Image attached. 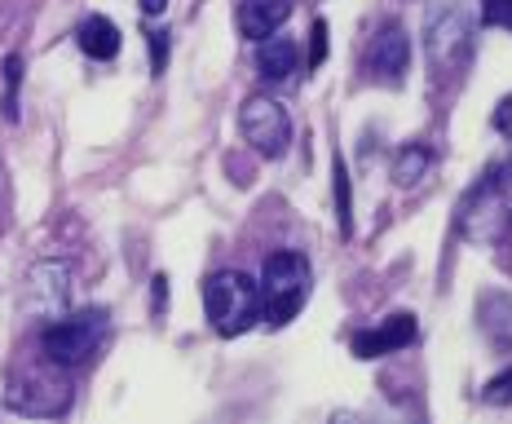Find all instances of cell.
<instances>
[{"instance_id": "4", "label": "cell", "mask_w": 512, "mask_h": 424, "mask_svg": "<svg viewBox=\"0 0 512 424\" xmlns=\"http://www.w3.org/2000/svg\"><path fill=\"white\" fill-rule=\"evenodd\" d=\"M204 310L217 336H243L261 318V288L239 270H221L204 283Z\"/></svg>"}, {"instance_id": "13", "label": "cell", "mask_w": 512, "mask_h": 424, "mask_svg": "<svg viewBox=\"0 0 512 424\" xmlns=\"http://www.w3.org/2000/svg\"><path fill=\"white\" fill-rule=\"evenodd\" d=\"M433 164V155L424 151V146H407V151L398 155V164H393V182L398 186H411V182H420V173Z\"/></svg>"}, {"instance_id": "10", "label": "cell", "mask_w": 512, "mask_h": 424, "mask_svg": "<svg viewBox=\"0 0 512 424\" xmlns=\"http://www.w3.org/2000/svg\"><path fill=\"white\" fill-rule=\"evenodd\" d=\"M256 71H261V80L279 84L296 71V62H301V53H296V40L292 36H265L256 40Z\"/></svg>"}, {"instance_id": "17", "label": "cell", "mask_w": 512, "mask_h": 424, "mask_svg": "<svg viewBox=\"0 0 512 424\" xmlns=\"http://www.w3.org/2000/svg\"><path fill=\"white\" fill-rule=\"evenodd\" d=\"M490 186H495L499 204H504V212H508V221H512V164H504V168H495V173H490Z\"/></svg>"}, {"instance_id": "8", "label": "cell", "mask_w": 512, "mask_h": 424, "mask_svg": "<svg viewBox=\"0 0 512 424\" xmlns=\"http://www.w3.org/2000/svg\"><path fill=\"white\" fill-rule=\"evenodd\" d=\"M415 341V314H389L380 327L371 332H354V354L358 358H384V354H398Z\"/></svg>"}, {"instance_id": "9", "label": "cell", "mask_w": 512, "mask_h": 424, "mask_svg": "<svg viewBox=\"0 0 512 424\" xmlns=\"http://www.w3.org/2000/svg\"><path fill=\"white\" fill-rule=\"evenodd\" d=\"M287 14H292V0H243L234 23H239L243 40H265L287 23Z\"/></svg>"}, {"instance_id": "19", "label": "cell", "mask_w": 512, "mask_h": 424, "mask_svg": "<svg viewBox=\"0 0 512 424\" xmlns=\"http://www.w3.org/2000/svg\"><path fill=\"white\" fill-rule=\"evenodd\" d=\"M495 129H499V133H504L508 142H512V93H508V98L495 106Z\"/></svg>"}, {"instance_id": "11", "label": "cell", "mask_w": 512, "mask_h": 424, "mask_svg": "<svg viewBox=\"0 0 512 424\" xmlns=\"http://www.w3.org/2000/svg\"><path fill=\"white\" fill-rule=\"evenodd\" d=\"M76 40H80V49L89 53V58H98V62H111L115 53H120V27H115L111 18H98V14L84 18Z\"/></svg>"}, {"instance_id": "20", "label": "cell", "mask_w": 512, "mask_h": 424, "mask_svg": "<svg viewBox=\"0 0 512 424\" xmlns=\"http://www.w3.org/2000/svg\"><path fill=\"white\" fill-rule=\"evenodd\" d=\"M327 53V23H314V53H309V67H318Z\"/></svg>"}, {"instance_id": "12", "label": "cell", "mask_w": 512, "mask_h": 424, "mask_svg": "<svg viewBox=\"0 0 512 424\" xmlns=\"http://www.w3.org/2000/svg\"><path fill=\"white\" fill-rule=\"evenodd\" d=\"M482 332L495 349H512V301L486 296L482 301Z\"/></svg>"}, {"instance_id": "7", "label": "cell", "mask_w": 512, "mask_h": 424, "mask_svg": "<svg viewBox=\"0 0 512 424\" xmlns=\"http://www.w3.org/2000/svg\"><path fill=\"white\" fill-rule=\"evenodd\" d=\"M71 301V270L62 261H40L27 279V310L40 318H58L67 314Z\"/></svg>"}, {"instance_id": "21", "label": "cell", "mask_w": 512, "mask_h": 424, "mask_svg": "<svg viewBox=\"0 0 512 424\" xmlns=\"http://www.w3.org/2000/svg\"><path fill=\"white\" fill-rule=\"evenodd\" d=\"M151 53H155V71H164V58H168V40H164V31H155V36H151Z\"/></svg>"}, {"instance_id": "1", "label": "cell", "mask_w": 512, "mask_h": 424, "mask_svg": "<svg viewBox=\"0 0 512 424\" xmlns=\"http://www.w3.org/2000/svg\"><path fill=\"white\" fill-rule=\"evenodd\" d=\"M473 14L460 0H433L429 14H424V45H429V62L437 76H460L473 58Z\"/></svg>"}, {"instance_id": "3", "label": "cell", "mask_w": 512, "mask_h": 424, "mask_svg": "<svg viewBox=\"0 0 512 424\" xmlns=\"http://www.w3.org/2000/svg\"><path fill=\"white\" fill-rule=\"evenodd\" d=\"M309 283H314V274H309V261L301 252H274L261 270V283H256L261 288V318H270L274 327L292 323L309 301Z\"/></svg>"}, {"instance_id": "15", "label": "cell", "mask_w": 512, "mask_h": 424, "mask_svg": "<svg viewBox=\"0 0 512 424\" xmlns=\"http://www.w3.org/2000/svg\"><path fill=\"white\" fill-rule=\"evenodd\" d=\"M482 402H490V407H508V402H512V367L499 371V376L482 389Z\"/></svg>"}, {"instance_id": "2", "label": "cell", "mask_w": 512, "mask_h": 424, "mask_svg": "<svg viewBox=\"0 0 512 424\" xmlns=\"http://www.w3.org/2000/svg\"><path fill=\"white\" fill-rule=\"evenodd\" d=\"M106 332H111V323H106L102 310L58 314L45 332H40V354H45L49 367H62V371L84 367L106 345Z\"/></svg>"}, {"instance_id": "22", "label": "cell", "mask_w": 512, "mask_h": 424, "mask_svg": "<svg viewBox=\"0 0 512 424\" xmlns=\"http://www.w3.org/2000/svg\"><path fill=\"white\" fill-rule=\"evenodd\" d=\"M164 5H168V0H142V14H164Z\"/></svg>"}, {"instance_id": "6", "label": "cell", "mask_w": 512, "mask_h": 424, "mask_svg": "<svg viewBox=\"0 0 512 424\" xmlns=\"http://www.w3.org/2000/svg\"><path fill=\"white\" fill-rule=\"evenodd\" d=\"M407 67H411V40L402 23H384L380 36L371 40L367 49V76L389 84V89H398L402 80H407Z\"/></svg>"}, {"instance_id": "16", "label": "cell", "mask_w": 512, "mask_h": 424, "mask_svg": "<svg viewBox=\"0 0 512 424\" xmlns=\"http://www.w3.org/2000/svg\"><path fill=\"white\" fill-rule=\"evenodd\" d=\"M5 80H9V93H5V115H9V120H14V115H18V80H23V58H18V53L5 62Z\"/></svg>"}, {"instance_id": "5", "label": "cell", "mask_w": 512, "mask_h": 424, "mask_svg": "<svg viewBox=\"0 0 512 424\" xmlns=\"http://www.w3.org/2000/svg\"><path fill=\"white\" fill-rule=\"evenodd\" d=\"M239 129L252 142L256 155L279 159L287 146H292V120L274 98H248L239 111Z\"/></svg>"}, {"instance_id": "18", "label": "cell", "mask_w": 512, "mask_h": 424, "mask_svg": "<svg viewBox=\"0 0 512 424\" xmlns=\"http://www.w3.org/2000/svg\"><path fill=\"white\" fill-rule=\"evenodd\" d=\"M336 212H340V230L349 235V182H345V168L336 159Z\"/></svg>"}, {"instance_id": "14", "label": "cell", "mask_w": 512, "mask_h": 424, "mask_svg": "<svg viewBox=\"0 0 512 424\" xmlns=\"http://www.w3.org/2000/svg\"><path fill=\"white\" fill-rule=\"evenodd\" d=\"M477 5H482V23L486 27L512 31V0H477Z\"/></svg>"}]
</instances>
